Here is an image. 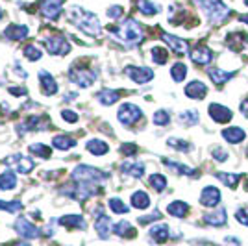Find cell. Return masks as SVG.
Returning a JSON list of instances; mask_svg holds the SVG:
<instances>
[{
    "label": "cell",
    "instance_id": "cell-14",
    "mask_svg": "<svg viewBox=\"0 0 248 246\" xmlns=\"http://www.w3.org/2000/svg\"><path fill=\"white\" fill-rule=\"evenodd\" d=\"M161 39L172 48V52H174L176 56H184V54H187V50H189V45H187L184 39H180V37H176V35H170V33H161Z\"/></svg>",
    "mask_w": 248,
    "mask_h": 246
},
{
    "label": "cell",
    "instance_id": "cell-48",
    "mask_svg": "<svg viewBox=\"0 0 248 246\" xmlns=\"http://www.w3.org/2000/svg\"><path fill=\"white\" fill-rule=\"evenodd\" d=\"M123 11H124L123 6H111V8L108 10V17H109V19H113V21H117V19H121V17H123Z\"/></svg>",
    "mask_w": 248,
    "mask_h": 246
},
{
    "label": "cell",
    "instance_id": "cell-32",
    "mask_svg": "<svg viewBox=\"0 0 248 246\" xmlns=\"http://www.w3.org/2000/svg\"><path fill=\"white\" fill-rule=\"evenodd\" d=\"M17 187V176L11 170H6L4 174H0V189L2 191H11Z\"/></svg>",
    "mask_w": 248,
    "mask_h": 246
},
{
    "label": "cell",
    "instance_id": "cell-2",
    "mask_svg": "<svg viewBox=\"0 0 248 246\" xmlns=\"http://www.w3.org/2000/svg\"><path fill=\"white\" fill-rule=\"evenodd\" d=\"M108 30L115 33L121 41H124L128 46H135V45H139V43L143 41V35H145V31H143V26L139 24V22L135 21V19H126L123 22V26H108Z\"/></svg>",
    "mask_w": 248,
    "mask_h": 246
},
{
    "label": "cell",
    "instance_id": "cell-37",
    "mask_svg": "<svg viewBox=\"0 0 248 246\" xmlns=\"http://www.w3.org/2000/svg\"><path fill=\"white\" fill-rule=\"evenodd\" d=\"M215 178H217V180H220L224 185H228L230 189H235L241 176H239V174H228V172H217V174H215Z\"/></svg>",
    "mask_w": 248,
    "mask_h": 246
},
{
    "label": "cell",
    "instance_id": "cell-13",
    "mask_svg": "<svg viewBox=\"0 0 248 246\" xmlns=\"http://www.w3.org/2000/svg\"><path fill=\"white\" fill-rule=\"evenodd\" d=\"M191 60L197 65H209V63L213 62V52L209 50L206 45H197L191 50Z\"/></svg>",
    "mask_w": 248,
    "mask_h": 246
},
{
    "label": "cell",
    "instance_id": "cell-54",
    "mask_svg": "<svg viewBox=\"0 0 248 246\" xmlns=\"http://www.w3.org/2000/svg\"><path fill=\"white\" fill-rule=\"evenodd\" d=\"M13 246H30L28 243H17V245H13Z\"/></svg>",
    "mask_w": 248,
    "mask_h": 246
},
{
    "label": "cell",
    "instance_id": "cell-6",
    "mask_svg": "<svg viewBox=\"0 0 248 246\" xmlns=\"http://www.w3.org/2000/svg\"><path fill=\"white\" fill-rule=\"evenodd\" d=\"M141 117H143V111L135 104H123L117 113V119L123 126H134L135 123L141 121Z\"/></svg>",
    "mask_w": 248,
    "mask_h": 246
},
{
    "label": "cell",
    "instance_id": "cell-15",
    "mask_svg": "<svg viewBox=\"0 0 248 246\" xmlns=\"http://www.w3.org/2000/svg\"><path fill=\"white\" fill-rule=\"evenodd\" d=\"M39 83H41L43 94L54 96V94L58 92V83H56V80H54V76H52L50 72L39 71Z\"/></svg>",
    "mask_w": 248,
    "mask_h": 246
},
{
    "label": "cell",
    "instance_id": "cell-7",
    "mask_svg": "<svg viewBox=\"0 0 248 246\" xmlns=\"http://www.w3.org/2000/svg\"><path fill=\"white\" fill-rule=\"evenodd\" d=\"M45 46L52 56H65L71 52V45L62 33H56V35H50L48 39H45Z\"/></svg>",
    "mask_w": 248,
    "mask_h": 246
},
{
    "label": "cell",
    "instance_id": "cell-25",
    "mask_svg": "<svg viewBox=\"0 0 248 246\" xmlns=\"http://www.w3.org/2000/svg\"><path fill=\"white\" fill-rule=\"evenodd\" d=\"M207 76L211 78V82L215 85H224L228 80H232L235 76V72H228V71H220V69H209L207 71Z\"/></svg>",
    "mask_w": 248,
    "mask_h": 246
},
{
    "label": "cell",
    "instance_id": "cell-1",
    "mask_svg": "<svg viewBox=\"0 0 248 246\" xmlns=\"http://www.w3.org/2000/svg\"><path fill=\"white\" fill-rule=\"evenodd\" d=\"M67 17H69V21L73 22L78 30L85 31V33H89L93 37H98L100 31H102L98 17L94 13H91V11H85L82 8H78V6H73L69 10V13H67Z\"/></svg>",
    "mask_w": 248,
    "mask_h": 246
},
{
    "label": "cell",
    "instance_id": "cell-5",
    "mask_svg": "<svg viewBox=\"0 0 248 246\" xmlns=\"http://www.w3.org/2000/svg\"><path fill=\"white\" fill-rule=\"evenodd\" d=\"M69 80L73 83H76L78 87H91L94 82H96V72L89 71V69H83L80 67L78 69V65H74L71 67V71H69Z\"/></svg>",
    "mask_w": 248,
    "mask_h": 246
},
{
    "label": "cell",
    "instance_id": "cell-50",
    "mask_svg": "<svg viewBox=\"0 0 248 246\" xmlns=\"http://www.w3.org/2000/svg\"><path fill=\"white\" fill-rule=\"evenodd\" d=\"M161 218V213L159 211H154L152 215H146L139 218V224H148V222H154V220H159Z\"/></svg>",
    "mask_w": 248,
    "mask_h": 246
},
{
    "label": "cell",
    "instance_id": "cell-28",
    "mask_svg": "<svg viewBox=\"0 0 248 246\" xmlns=\"http://www.w3.org/2000/svg\"><path fill=\"white\" fill-rule=\"evenodd\" d=\"M52 146H56L58 150H71L73 146H76V139L69 135H56L52 139Z\"/></svg>",
    "mask_w": 248,
    "mask_h": 246
},
{
    "label": "cell",
    "instance_id": "cell-42",
    "mask_svg": "<svg viewBox=\"0 0 248 246\" xmlns=\"http://www.w3.org/2000/svg\"><path fill=\"white\" fill-rule=\"evenodd\" d=\"M167 60H169V52L161 46H154L152 48V62L157 63V65H165Z\"/></svg>",
    "mask_w": 248,
    "mask_h": 246
},
{
    "label": "cell",
    "instance_id": "cell-24",
    "mask_svg": "<svg viewBox=\"0 0 248 246\" xmlns=\"http://www.w3.org/2000/svg\"><path fill=\"white\" fill-rule=\"evenodd\" d=\"M121 170H123V174H128L132 176V178H141V176L145 174V163H141V161H128V163H123Z\"/></svg>",
    "mask_w": 248,
    "mask_h": 246
},
{
    "label": "cell",
    "instance_id": "cell-9",
    "mask_svg": "<svg viewBox=\"0 0 248 246\" xmlns=\"http://www.w3.org/2000/svg\"><path fill=\"white\" fill-rule=\"evenodd\" d=\"M124 71H126V74H128L135 83H146L154 78V72H152V69H148V67H135V65H130V67H126Z\"/></svg>",
    "mask_w": 248,
    "mask_h": 246
},
{
    "label": "cell",
    "instance_id": "cell-34",
    "mask_svg": "<svg viewBox=\"0 0 248 246\" xmlns=\"http://www.w3.org/2000/svg\"><path fill=\"white\" fill-rule=\"evenodd\" d=\"M60 224L67 226V228H80V230H85V220H83V216H80V215H65V216H62Z\"/></svg>",
    "mask_w": 248,
    "mask_h": 246
},
{
    "label": "cell",
    "instance_id": "cell-44",
    "mask_svg": "<svg viewBox=\"0 0 248 246\" xmlns=\"http://www.w3.org/2000/svg\"><path fill=\"white\" fill-rule=\"evenodd\" d=\"M109 209H111L113 213H119V215L128 213V205L124 204L121 198H109Z\"/></svg>",
    "mask_w": 248,
    "mask_h": 246
},
{
    "label": "cell",
    "instance_id": "cell-16",
    "mask_svg": "<svg viewBox=\"0 0 248 246\" xmlns=\"http://www.w3.org/2000/svg\"><path fill=\"white\" fill-rule=\"evenodd\" d=\"M220 202V191L217 187H206L200 195V204L204 207H217V204Z\"/></svg>",
    "mask_w": 248,
    "mask_h": 246
},
{
    "label": "cell",
    "instance_id": "cell-40",
    "mask_svg": "<svg viewBox=\"0 0 248 246\" xmlns=\"http://www.w3.org/2000/svg\"><path fill=\"white\" fill-rule=\"evenodd\" d=\"M137 8H139L141 13H145V15H155L159 11V6H155L154 2H150V0H139L137 2Z\"/></svg>",
    "mask_w": 248,
    "mask_h": 246
},
{
    "label": "cell",
    "instance_id": "cell-3",
    "mask_svg": "<svg viewBox=\"0 0 248 246\" xmlns=\"http://www.w3.org/2000/svg\"><path fill=\"white\" fill-rule=\"evenodd\" d=\"M198 6L207 15V19L213 24H220L230 17V10L220 2V0H197Z\"/></svg>",
    "mask_w": 248,
    "mask_h": 246
},
{
    "label": "cell",
    "instance_id": "cell-46",
    "mask_svg": "<svg viewBox=\"0 0 248 246\" xmlns=\"http://www.w3.org/2000/svg\"><path fill=\"white\" fill-rule=\"evenodd\" d=\"M0 209L8 211V213H19L22 209V204L21 202H2L0 200Z\"/></svg>",
    "mask_w": 248,
    "mask_h": 246
},
{
    "label": "cell",
    "instance_id": "cell-41",
    "mask_svg": "<svg viewBox=\"0 0 248 246\" xmlns=\"http://www.w3.org/2000/svg\"><path fill=\"white\" fill-rule=\"evenodd\" d=\"M167 144H169L170 148H174V150H178V152H184V154H187V152L191 150V144L187 143V141H182V139H176V137H170V139L167 141Z\"/></svg>",
    "mask_w": 248,
    "mask_h": 246
},
{
    "label": "cell",
    "instance_id": "cell-30",
    "mask_svg": "<svg viewBox=\"0 0 248 246\" xmlns=\"http://www.w3.org/2000/svg\"><path fill=\"white\" fill-rule=\"evenodd\" d=\"M132 205L137 209H148L150 207V196L145 191H135L132 195Z\"/></svg>",
    "mask_w": 248,
    "mask_h": 246
},
{
    "label": "cell",
    "instance_id": "cell-21",
    "mask_svg": "<svg viewBox=\"0 0 248 246\" xmlns=\"http://www.w3.org/2000/svg\"><path fill=\"white\" fill-rule=\"evenodd\" d=\"M28 35V28L24 24H11L4 30V37L10 41H21Z\"/></svg>",
    "mask_w": 248,
    "mask_h": 246
},
{
    "label": "cell",
    "instance_id": "cell-26",
    "mask_svg": "<svg viewBox=\"0 0 248 246\" xmlns=\"http://www.w3.org/2000/svg\"><path fill=\"white\" fill-rule=\"evenodd\" d=\"M167 213L176 216V218H184V216L189 213V205H187L186 202L176 200V202H170V204L167 205Z\"/></svg>",
    "mask_w": 248,
    "mask_h": 246
},
{
    "label": "cell",
    "instance_id": "cell-33",
    "mask_svg": "<svg viewBox=\"0 0 248 246\" xmlns=\"http://www.w3.org/2000/svg\"><path fill=\"white\" fill-rule=\"evenodd\" d=\"M113 231L119 237H135V228L128 220H121L113 226Z\"/></svg>",
    "mask_w": 248,
    "mask_h": 246
},
{
    "label": "cell",
    "instance_id": "cell-47",
    "mask_svg": "<svg viewBox=\"0 0 248 246\" xmlns=\"http://www.w3.org/2000/svg\"><path fill=\"white\" fill-rule=\"evenodd\" d=\"M213 159L218 161V163H224L228 159V152L222 146H217V148H213Z\"/></svg>",
    "mask_w": 248,
    "mask_h": 246
},
{
    "label": "cell",
    "instance_id": "cell-57",
    "mask_svg": "<svg viewBox=\"0 0 248 246\" xmlns=\"http://www.w3.org/2000/svg\"><path fill=\"white\" fill-rule=\"evenodd\" d=\"M2 15H4V13H2V10H0V19H2Z\"/></svg>",
    "mask_w": 248,
    "mask_h": 246
},
{
    "label": "cell",
    "instance_id": "cell-51",
    "mask_svg": "<svg viewBox=\"0 0 248 246\" xmlns=\"http://www.w3.org/2000/svg\"><path fill=\"white\" fill-rule=\"evenodd\" d=\"M62 117L63 121H67V123H78V115L74 111H71V109H63Z\"/></svg>",
    "mask_w": 248,
    "mask_h": 246
},
{
    "label": "cell",
    "instance_id": "cell-10",
    "mask_svg": "<svg viewBox=\"0 0 248 246\" xmlns=\"http://www.w3.org/2000/svg\"><path fill=\"white\" fill-rule=\"evenodd\" d=\"M62 8H63V0H43L41 15L46 17V19H50V21H56L62 15Z\"/></svg>",
    "mask_w": 248,
    "mask_h": 246
},
{
    "label": "cell",
    "instance_id": "cell-20",
    "mask_svg": "<svg viewBox=\"0 0 248 246\" xmlns=\"http://www.w3.org/2000/svg\"><path fill=\"white\" fill-rule=\"evenodd\" d=\"M186 94L189 96V98H195V100H200V98H204V96L207 94L206 83L200 82V80H193L191 83H187Z\"/></svg>",
    "mask_w": 248,
    "mask_h": 246
},
{
    "label": "cell",
    "instance_id": "cell-11",
    "mask_svg": "<svg viewBox=\"0 0 248 246\" xmlns=\"http://www.w3.org/2000/svg\"><path fill=\"white\" fill-rule=\"evenodd\" d=\"M15 230H17V233L21 237H24V239H35V237L41 235V230L35 224H31L30 220H26V218H19V220L15 222Z\"/></svg>",
    "mask_w": 248,
    "mask_h": 246
},
{
    "label": "cell",
    "instance_id": "cell-29",
    "mask_svg": "<svg viewBox=\"0 0 248 246\" xmlns=\"http://www.w3.org/2000/svg\"><path fill=\"white\" fill-rule=\"evenodd\" d=\"M163 163H165L167 169H170V170H174L176 174H189V176H193V174H197V170L195 169H191V167H187V165H182V163H176V161H170V159H163Z\"/></svg>",
    "mask_w": 248,
    "mask_h": 246
},
{
    "label": "cell",
    "instance_id": "cell-39",
    "mask_svg": "<svg viewBox=\"0 0 248 246\" xmlns=\"http://www.w3.org/2000/svg\"><path fill=\"white\" fill-rule=\"evenodd\" d=\"M22 54H24V58L26 60H30V62H39L41 60V48L39 46H35V45H26L24 46V50H22Z\"/></svg>",
    "mask_w": 248,
    "mask_h": 246
},
{
    "label": "cell",
    "instance_id": "cell-35",
    "mask_svg": "<svg viewBox=\"0 0 248 246\" xmlns=\"http://www.w3.org/2000/svg\"><path fill=\"white\" fill-rule=\"evenodd\" d=\"M170 76H172V80L174 82H184L187 76V65L182 62H178L172 65V69H170Z\"/></svg>",
    "mask_w": 248,
    "mask_h": 246
},
{
    "label": "cell",
    "instance_id": "cell-4",
    "mask_svg": "<svg viewBox=\"0 0 248 246\" xmlns=\"http://www.w3.org/2000/svg\"><path fill=\"white\" fill-rule=\"evenodd\" d=\"M73 180L74 182H80V184H94L98 185L100 182L108 180V174L98 170V169H93L89 165H78L73 170Z\"/></svg>",
    "mask_w": 248,
    "mask_h": 246
},
{
    "label": "cell",
    "instance_id": "cell-31",
    "mask_svg": "<svg viewBox=\"0 0 248 246\" xmlns=\"http://www.w3.org/2000/svg\"><path fill=\"white\" fill-rule=\"evenodd\" d=\"M87 150L94 155H104L109 152V144L100 141V139H91V141L87 143Z\"/></svg>",
    "mask_w": 248,
    "mask_h": 246
},
{
    "label": "cell",
    "instance_id": "cell-36",
    "mask_svg": "<svg viewBox=\"0 0 248 246\" xmlns=\"http://www.w3.org/2000/svg\"><path fill=\"white\" fill-rule=\"evenodd\" d=\"M30 154H33L35 157H43V159H48L52 155V150L50 146H45L41 143H35L30 146Z\"/></svg>",
    "mask_w": 248,
    "mask_h": 246
},
{
    "label": "cell",
    "instance_id": "cell-43",
    "mask_svg": "<svg viewBox=\"0 0 248 246\" xmlns=\"http://www.w3.org/2000/svg\"><path fill=\"white\" fill-rule=\"evenodd\" d=\"M150 185L154 187V191L157 193H163L167 187V178L163 174H152L150 176Z\"/></svg>",
    "mask_w": 248,
    "mask_h": 246
},
{
    "label": "cell",
    "instance_id": "cell-17",
    "mask_svg": "<svg viewBox=\"0 0 248 246\" xmlns=\"http://www.w3.org/2000/svg\"><path fill=\"white\" fill-rule=\"evenodd\" d=\"M202 220L209 226H215V228H220V226L226 224L228 216H226V209L224 207H218L215 211H211V213H206V215L202 216Z\"/></svg>",
    "mask_w": 248,
    "mask_h": 246
},
{
    "label": "cell",
    "instance_id": "cell-8",
    "mask_svg": "<svg viewBox=\"0 0 248 246\" xmlns=\"http://www.w3.org/2000/svg\"><path fill=\"white\" fill-rule=\"evenodd\" d=\"M6 163L10 165V167H13L21 174H30L31 170L35 169V163L31 161L30 157H24L22 154H13L10 157H6Z\"/></svg>",
    "mask_w": 248,
    "mask_h": 246
},
{
    "label": "cell",
    "instance_id": "cell-12",
    "mask_svg": "<svg viewBox=\"0 0 248 246\" xmlns=\"http://www.w3.org/2000/svg\"><path fill=\"white\" fill-rule=\"evenodd\" d=\"M209 115H211L213 121H217L220 124L230 123L233 119V111L226 106H222V104H211L209 106Z\"/></svg>",
    "mask_w": 248,
    "mask_h": 246
},
{
    "label": "cell",
    "instance_id": "cell-38",
    "mask_svg": "<svg viewBox=\"0 0 248 246\" xmlns=\"http://www.w3.org/2000/svg\"><path fill=\"white\" fill-rule=\"evenodd\" d=\"M180 123L186 124V126H195V124L200 123V117H198V111L195 109H189V111H184L180 115Z\"/></svg>",
    "mask_w": 248,
    "mask_h": 246
},
{
    "label": "cell",
    "instance_id": "cell-59",
    "mask_svg": "<svg viewBox=\"0 0 248 246\" xmlns=\"http://www.w3.org/2000/svg\"><path fill=\"white\" fill-rule=\"evenodd\" d=\"M247 159H248V148H247Z\"/></svg>",
    "mask_w": 248,
    "mask_h": 246
},
{
    "label": "cell",
    "instance_id": "cell-49",
    "mask_svg": "<svg viewBox=\"0 0 248 246\" xmlns=\"http://www.w3.org/2000/svg\"><path fill=\"white\" fill-rule=\"evenodd\" d=\"M235 218L243 226H248V207H241L237 213H235Z\"/></svg>",
    "mask_w": 248,
    "mask_h": 246
},
{
    "label": "cell",
    "instance_id": "cell-53",
    "mask_svg": "<svg viewBox=\"0 0 248 246\" xmlns=\"http://www.w3.org/2000/svg\"><path fill=\"white\" fill-rule=\"evenodd\" d=\"M241 113L245 115V119H248V100L241 102Z\"/></svg>",
    "mask_w": 248,
    "mask_h": 246
},
{
    "label": "cell",
    "instance_id": "cell-23",
    "mask_svg": "<svg viewBox=\"0 0 248 246\" xmlns=\"http://www.w3.org/2000/svg\"><path fill=\"white\" fill-rule=\"evenodd\" d=\"M121 94H123V92L119 91V89H111V87H108V89H102V91L98 92V94H96V98H98V102L104 104V106H111V104L119 102Z\"/></svg>",
    "mask_w": 248,
    "mask_h": 246
},
{
    "label": "cell",
    "instance_id": "cell-58",
    "mask_svg": "<svg viewBox=\"0 0 248 246\" xmlns=\"http://www.w3.org/2000/svg\"><path fill=\"white\" fill-rule=\"evenodd\" d=\"M245 6H248V0H245Z\"/></svg>",
    "mask_w": 248,
    "mask_h": 246
},
{
    "label": "cell",
    "instance_id": "cell-45",
    "mask_svg": "<svg viewBox=\"0 0 248 246\" xmlns=\"http://www.w3.org/2000/svg\"><path fill=\"white\" fill-rule=\"evenodd\" d=\"M152 123H154L155 126H167V124L170 123V115H169V111H165V109H159V111L154 113Z\"/></svg>",
    "mask_w": 248,
    "mask_h": 246
},
{
    "label": "cell",
    "instance_id": "cell-27",
    "mask_svg": "<svg viewBox=\"0 0 248 246\" xmlns=\"http://www.w3.org/2000/svg\"><path fill=\"white\" fill-rule=\"evenodd\" d=\"M170 235V230H169V226L167 224H155L152 230H150V237L154 239L155 243H165L167 239Z\"/></svg>",
    "mask_w": 248,
    "mask_h": 246
},
{
    "label": "cell",
    "instance_id": "cell-18",
    "mask_svg": "<svg viewBox=\"0 0 248 246\" xmlns=\"http://www.w3.org/2000/svg\"><path fill=\"white\" fill-rule=\"evenodd\" d=\"M94 230H96V233L100 239H108L109 233H111V230H113V226H111V218L108 215H100L94 218Z\"/></svg>",
    "mask_w": 248,
    "mask_h": 246
},
{
    "label": "cell",
    "instance_id": "cell-56",
    "mask_svg": "<svg viewBox=\"0 0 248 246\" xmlns=\"http://www.w3.org/2000/svg\"><path fill=\"white\" fill-rule=\"evenodd\" d=\"M245 191H248V180L245 182Z\"/></svg>",
    "mask_w": 248,
    "mask_h": 246
},
{
    "label": "cell",
    "instance_id": "cell-55",
    "mask_svg": "<svg viewBox=\"0 0 248 246\" xmlns=\"http://www.w3.org/2000/svg\"><path fill=\"white\" fill-rule=\"evenodd\" d=\"M241 21H243V22H247V24H248V17H241Z\"/></svg>",
    "mask_w": 248,
    "mask_h": 246
},
{
    "label": "cell",
    "instance_id": "cell-22",
    "mask_svg": "<svg viewBox=\"0 0 248 246\" xmlns=\"http://www.w3.org/2000/svg\"><path fill=\"white\" fill-rule=\"evenodd\" d=\"M222 137H224L230 144H239L247 139V132L241 130V128H237V126H232V128L222 130Z\"/></svg>",
    "mask_w": 248,
    "mask_h": 246
},
{
    "label": "cell",
    "instance_id": "cell-19",
    "mask_svg": "<svg viewBox=\"0 0 248 246\" xmlns=\"http://www.w3.org/2000/svg\"><path fill=\"white\" fill-rule=\"evenodd\" d=\"M226 43L232 50L239 52L248 45V35L245 31H233V33H230L226 37Z\"/></svg>",
    "mask_w": 248,
    "mask_h": 246
},
{
    "label": "cell",
    "instance_id": "cell-52",
    "mask_svg": "<svg viewBox=\"0 0 248 246\" xmlns=\"http://www.w3.org/2000/svg\"><path fill=\"white\" fill-rule=\"evenodd\" d=\"M121 152H123L124 155H134L135 152H137V146L135 144H123V148H121Z\"/></svg>",
    "mask_w": 248,
    "mask_h": 246
}]
</instances>
